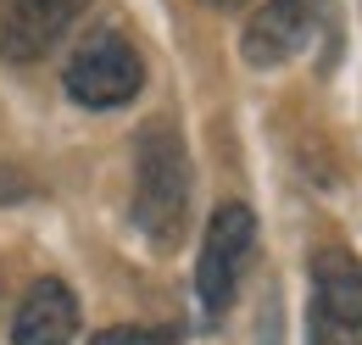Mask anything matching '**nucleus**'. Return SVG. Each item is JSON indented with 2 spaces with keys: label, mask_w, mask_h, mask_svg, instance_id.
<instances>
[{
  "label": "nucleus",
  "mask_w": 362,
  "mask_h": 345,
  "mask_svg": "<svg viewBox=\"0 0 362 345\" xmlns=\"http://www.w3.org/2000/svg\"><path fill=\"white\" fill-rule=\"evenodd\" d=\"M313 345H362V262L340 245L313 257Z\"/></svg>",
  "instance_id": "obj_4"
},
{
  "label": "nucleus",
  "mask_w": 362,
  "mask_h": 345,
  "mask_svg": "<svg viewBox=\"0 0 362 345\" xmlns=\"http://www.w3.org/2000/svg\"><path fill=\"white\" fill-rule=\"evenodd\" d=\"M323 0H262L245 23V62L251 67H279L317 34Z\"/></svg>",
  "instance_id": "obj_6"
},
{
  "label": "nucleus",
  "mask_w": 362,
  "mask_h": 345,
  "mask_svg": "<svg viewBox=\"0 0 362 345\" xmlns=\"http://www.w3.org/2000/svg\"><path fill=\"white\" fill-rule=\"evenodd\" d=\"M212 11H234V6H245V0H206Z\"/></svg>",
  "instance_id": "obj_9"
},
{
  "label": "nucleus",
  "mask_w": 362,
  "mask_h": 345,
  "mask_svg": "<svg viewBox=\"0 0 362 345\" xmlns=\"http://www.w3.org/2000/svg\"><path fill=\"white\" fill-rule=\"evenodd\" d=\"M189 217V156L168 123H151L134 139V223L151 245H179Z\"/></svg>",
  "instance_id": "obj_1"
},
{
  "label": "nucleus",
  "mask_w": 362,
  "mask_h": 345,
  "mask_svg": "<svg viewBox=\"0 0 362 345\" xmlns=\"http://www.w3.org/2000/svg\"><path fill=\"white\" fill-rule=\"evenodd\" d=\"M257 251V217L240 201H223L212 223H206V240H201V262H195V301L206 317H223L234 296H240V279L251 267Z\"/></svg>",
  "instance_id": "obj_2"
},
{
  "label": "nucleus",
  "mask_w": 362,
  "mask_h": 345,
  "mask_svg": "<svg viewBox=\"0 0 362 345\" xmlns=\"http://www.w3.org/2000/svg\"><path fill=\"white\" fill-rule=\"evenodd\" d=\"M73 334H78V301H73V290L62 279H40L23 296L17 317H11V345H73Z\"/></svg>",
  "instance_id": "obj_7"
},
{
  "label": "nucleus",
  "mask_w": 362,
  "mask_h": 345,
  "mask_svg": "<svg viewBox=\"0 0 362 345\" xmlns=\"http://www.w3.org/2000/svg\"><path fill=\"white\" fill-rule=\"evenodd\" d=\"M90 0H0V56L6 62H40L56 40L84 17Z\"/></svg>",
  "instance_id": "obj_5"
},
{
  "label": "nucleus",
  "mask_w": 362,
  "mask_h": 345,
  "mask_svg": "<svg viewBox=\"0 0 362 345\" xmlns=\"http://www.w3.org/2000/svg\"><path fill=\"white\" fill-rule=\"evenodd\" d=\"M90 345H179L168 329H106V334H95Z\"/></svg>",
  "instance_id": "obj_8"
},
{
  "label": "nucleus",
  "mask_w": 362,
  "mask_h": 345,
  "mask_svg": "<svg viewBox=\"0 0 362 345\" xmlns=\"http://www.w3.org/2000/svg\"><path fill=\"white\" fill-rule=\"evenodd\" d=\"M62 84L67 95L78 100V106H90V112H112V106H129L145 84V62H139V50L123 34H90V40L78 45L73 56H67V73H62Z\"/></svg>",
  "instance_id": "obj_3"
}]
</instances>
